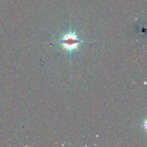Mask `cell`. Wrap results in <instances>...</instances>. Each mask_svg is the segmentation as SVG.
I'll return each instance as SVG.
<instances>
[{
  "instance_id": "6da1fadb",
  "label": "cell",
  "mask_w": 147,
  "mask_h": 147,
  "mask_svg": "<svg viewBox=\"0 0 147 147\" xmlns=\"http://www.w3.org/2000/svg\"><path fill=\"white\" fill-rule=\"evenodd\" d=\"M81 42L82 41L78 37L77 34L72 32L65 34L60 41V43L62 45L63 48L69 51H73L77 49Z\"/></svg>"
}]
</instances>
